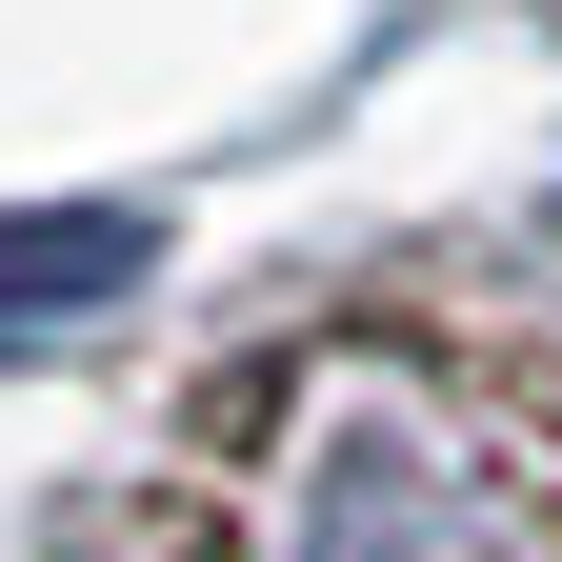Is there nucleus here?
Listing matches in <instances>:
<instances>
[{
    "mask_svg": "<svg viewBox=\"0 0 562 562\" xmlns=\"http://www.w3.org/2000/svg\"><path fill=\"white\" fill-rule=\"evenodd\" d=\"M140 281V222L121 201H60V222H0V322H81Z\"/></svg>",
    "mask_w": 562,
    "mask_h": 562,
    "instance_id": "nucleus-1",
    "label": "nucleus"
}]
</instances>
